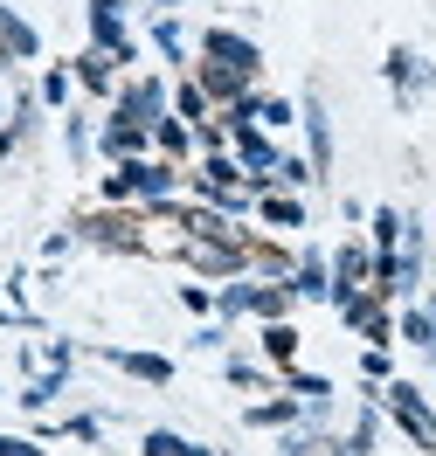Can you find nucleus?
Listing matches in <instances>:
<instances>
[{"mask_svg": "<svg viewBox=\"0 0 436 456\" xmlns=\"http://www.w3.org/2000/svg\"><path fill=\"white\" fill-rule=\"evenodd\" d=\"M90 28H97V49H104V56H132V42L118 28V0H90Z\"/></svg>", "mask_w": 436, "mask_h": 456, "instance_id": "obj_4", "label": "nucleus"}, {"mask_svg": "<svg viewBox=\"0 0 436 456\" xmlns=\"http://www.w3.org/2000/svg\"><path fill=\"white\" fill-rule=\"evenodd\" d=\"M270 360H291V353H298V332H291V325H270Z\"/></svg>", "mask_w": 436, "mask_h": 456, "instance_id": "obj_17", "label": "nucleus"}, {"mask_svg": "<svg viewBox=\"0 0 436 456\" xmlns=\"http://www.w3.org/2000/svg\"><path fill=\"white\" fill-rule=\"evenodd\" d=\"M388 401H395V415H402V428L415 436V450H436V415L415 401V387H388Z\"/></svg>", "mask_w": 436, "mask_h": 456, "instance_id": "obj_2", "label": "nucleus"}, {"mask_svg": "<svg viewBox=\"0 0 436 456\" xmlns=\"http://www.w3.org/2000/svg\"><path fill=\"white\" fill-rule=\"evenodd\" d=\"M202 111H208V90L187 84V90H180V118H202Z\"/></svg>", "mask_w": 436, "mask_h": 456, "instance_id": "obj_22", "label": "nucleus"}, {"mask_svg": "<svg viewBox=\"0 0 436 456\" xmlns=\"http://www.w3.org/2000/svg\"><path fill=\"white\" fill-rule=\"evenodd\" d=\"M160 145H167V152H187V125H174V118H160Z\"/></svg>", "mask_w": 436, "mask_h": 456, "instance_id": "obj_21", "label": "nucleus"}, {"mask_svg": "<svg viewBox=\"0 0 436 456\" xmlns=\"http://www.w3.org/2000/svg\"><path fill=\"white\" fill-rule=\"evenodd\" d=\"M284 450H291V456H333V443H325V436H291Z\"/></svg>", "mask_w": 436, "mask_h": 456, "instance_id": "obj_20", "label": "nucleus"}, {"mask_svg": "<svg viewBox=\"0 0 436 456\" xmlns=\"http://www.w3.org/2000/svg\"><path fill=\"white\" fill-rule=\"evenodd\" d=\"M145 456H208V450L180 443V436H167V428H152V436H145Z\"/></svg>", "mask_w": 436, "mask_h": 456, "instance_id": "obj_12", "label": "nucleus"}, {"mask_svg": "<svg viewBox=\"0 0 436 456\" xmlns=\"http://www.w3.org/2000/svg\"><path fill=\"white\" fill-rule=\"evenodd\" d=\"M104 194L111 200H125V194H174V167H139V159H132V167H118L111 180H104Z\"/></svg>", "mask_w": 436, "mask_h": 456, "instance_id": "obj_1", "label": "nucleus"}, {"mask_svg": "<svg viewBox=\"0 0 436 456\" xmlns=\"http://www.w3.org/2000/svg\"><path fill=\"white\" fill-rule=\"evenodd\" d=\"M0 49H7V56H35V28H29V21H14L7 7H0Z\"/></svg>", "mask_w": 436, "mask_h": 456, "instance_id": "obj_7", "label": "nucleus"}, {"mask_svg": "<svg viewBox=\"0 0 436 456\" xmlns=\"http://www.w3.org/2000/svg\"><path fill=\"white\" fill-rule=\"evenodd\" d=\"M250 297H257L250 284H229V290H222V312H250Z\"/></svg>", "mask_w": 436, "mask_h": 456, "instance_id": "obj_24", "label": "nucleus"}, {"mask_svg": "<svg viewBox=\"0 0 436 456\" xmlns=\"http://www.w3.org/2000/svg\"><path fill=\"white\" fill-rule=\"evenodd\" d=\"M305 132H312V173H325V167H333V125H325L319 97L305 104Z\"/></svg>", "mask_w": 436, "mask_h": 456, "instance_id": "obj_5", "label": "nucleus"}, {"mask_svg": "<svg viewBox=\"0 0 436 456\" xmlns=\"http://www.w3.org/2000/svg\"><path fill=\"white\" fill-rule=\"evenodd\" d=\"M160 7H174V0H160Z\"/></svg>", "mask_w": 436, "mask_h": 456, "instance_id": "obj_25", "label": "nucleus"}, {"mask_svg": "<svg viewBox=\"0 0 436 456\" xmlns=\"http://www.w3.org/2000/svg\"><path fill=\"white\" fill-rule=\"evenodd\" d=\"M104 145H111L118 159H125V152H139V145H145V125H132V118H118L111 132H104Z\"/></svg>", "mask_w": 436, "mask_h": 456, "instance_id": "obj_10", "label": "nucleus"}, {"mask_svg": "<svg viewBox=\"0 0 436 456\" xmlns=\"http://www.w3.org/2000/svg\"><path fill=\"white\" fill-rule=\"evenodd\" d=\"M291 290H298V297H325V290H333V284H325V263L305 256V270H298V284H291Z\"/></svg>", "mask_w": 436, "mask_h": 456, "instance_id": "obj_13", "label": "nucleus"}, {"mask_svg": "<svg viewBox=\"0 0 436 456\" xmlns=\"http://www.w3.org/2000/svg\"><path fill=\"white\" fill-rule=\"evenodd\" d=\"M235 145H243V159H250L257 173H263V167H277V152H270V145H263L257 132H250V125H235Z\"/></svg>", "mask_w": 436, "mask_h": 456, "instance_id": "obj_11", "label": "nucleus"}, {"mask_svg": "<svg viewBox=\"0 0 436 456\" xmlns=\"http://www.w3.org/2000/svg\"><path fill=\"white\" fill-rule=\"evenodd\" d=\"M111 360H118L125 373H139V380H152V387H167V380H174V367H167L160 353H111Z\"/></svg>", "mask_w": 436, "mask_h": 456, "instance_id": "obj_6", "label": "nucleus"}, {"mask_svg": "<svg viewBox=\"0 0 436 456\" xmlns=\"http://www.w3.org/2000/svg\"><path fill=\"white\" fill-rule=\"evenodd\" d=\"M77 69H84V84H90V90H104V84H111V56H104V49H97V56H84Z\"/></svg>", "mask_w": 436, "mask_h": 456, "instance_id": "obj_14", "label": "nucleus"}, {"mask_svg": "<svg viewBox=\"0 0 436 456\" xmlns=\"http://www.w3.org/2000/svg\"><path fill=\"white\" fill-rule=\"evenodd\" d=\"M208 56L215 62H229V69H243V77H257V42H243V35H229V28H215L208 35Z\"/></svg>", "mask_w": 436, "mask_h": 456, "instance_id": "obj_3", "label": "nucleus"}, {"mask_svg": "<svg viewBox=\"0 0 436 456\" xmlns=\"http://www.w3.org/2000/svg\"><path fill=\"white\" fill-rule=\"evenodd\" d=\"M402 332H408V339H415V346H436V325H430V318H423V312H408V318H402Z\"/></svg>", "mask_w": 436, "mask_h": 456, "instance_id": "obj_19", "label": "nucleus"}, {"mask_svg": "<svg viewBox=\"0 0 436 456\" xmlns=\"http://www.w3.org/2000/svg\"><path fill=\"white\" fill-rule=\"evenodd\" d=\"M333 270H340L333 297H353V290H360V277H367V256H360V249H340V263H333Z\"/></svg>", "mask_w": 436, "mask_h": 456, "instance_id": "obj_8", "label": "nucleus"}, {"mask_svg": "<svg viewBox=\"0 0 436 456\" xmlns=\"http://www.w3.org/2000/svg\"><path fill=\"white\" fill-rule=\"evenodd\" d=\"M250 312H263V318H277V312H284V290H257V297H250Z\"/></svg>", "mask_w": 436, "mask_h": 456, "instance_id": "obj_23", "label": "nucleus"}, {"mask_svg": "<svg viewBox=\"0 0 436 456\" xmlns=\"http://www.w3.org/2000/svg\"><path fill=\"white\" fill-rule=\"evenodd\" d=\"M270 180H284V187H305V180H319V173L305 167V159H277V173Z\"/></svg>", "mask_w": 436, "mask_h": 456, "instance_id": "obj_16", "label": "nucleus"}, {"mask_svg": "<svg viewBox=\"0 0 436 456\" xmlns=\"http://www.w3.org/2000/svg\"><path fill=\"white\" fill-rule=\"evenodd\" d=\"M56 387H62V373H49V380H35L29 395H21V408H49V401H56Z\"/></svg>", "mask_w": 436, "mask_h": 456, "instance_id": "obj_18", "label": "nucleus"}, {"mask_svg": "<svg viewBox=\"0 0 436 456\" xmlns=\"http://www.w3.org/2000/svg\"><path fill=\"white\" fill-rule=\"evenodd\" d=\"M263 215H270L277 228H298V222H305V208H298V200H263Z\"/></svg>", "mask_w": 436, "mask_h": 456, "instance_id": "obj_15", "label": "nucleus"}, {"mask_svg": "<svg viewBox=\"0 0 436 456\" xmlns=\"http://www.w3.org/2000/svg\"><path fill=\"white\" fill-rule=\"evenodd\" d=\"M243 69H229V62H208V77H202V90H215V97H243Z\"/></svg>", "mask_w": 436, "mask_h": 456, "instance_id": "obj_9", "label": "nucleus"}]
</instances>
